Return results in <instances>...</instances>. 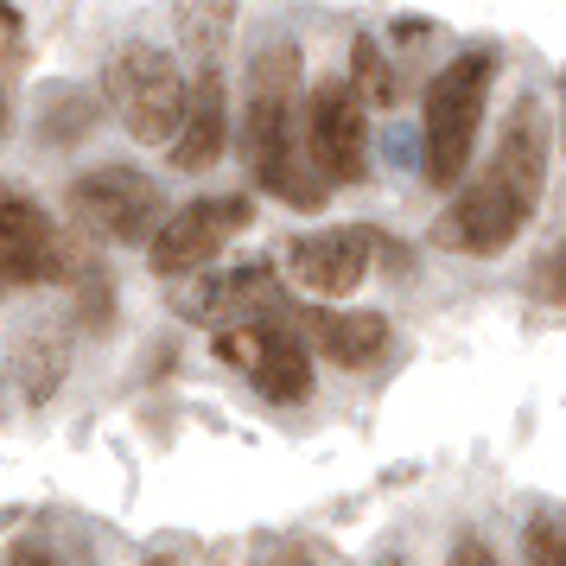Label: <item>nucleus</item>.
<instances>
[{"label": "nucleus", "instance_id": "14", "mask_svg": "<svg viewBox=\"0 0 566 566\" xmlns=\"http://www.w3.org/2000/svg\"><path fill=\"white\" fill-rule=\"evenodd\" d=\"M268 566H344V560H337L332 547H318V541H286Z\"/></svg>", "mask_w": 566, "mask_h": 566}, {"label": "nucleus", "instance_id": "7", "mask_svg": "<svg viewBox=\"0 0 566 566\" xmlns=\"http://www.w3.org/2000/svg\"><path fill=\"white\" fill-rule=\"evenodd\" d=\"M350 77H325L306 90V154L332 185L369 179V115Z\"/></svg>", "mask_w": 566, "mask_h": 566}, {"label": "nucleus", "instance_id": "8", "mask_svg": "<svg viewBox=\"0 0 566 566\" xmlns=\"http://www.w3.org/2000/svg\"><path fill=\"white\" fill-rule=\"evenodd\" d=\"M0 274H7V286H45L83 274V249L27 191H7V205H0Z\"/></svg>", "mask_w": 566, "mask_h": 566}, {"label": "nucleus", "instance_id": "13", "mask_svg": "<svg viewBox=\"0 0 566 566\" xmlns=\"http://www.w3.org/2000/svg\"><path fill=\"white\" fill-rule=\"evenodd\" d=\"M350 83H357V96L369 108L395 103V71H388V57L376 39H350Z\"/></svg>", "mask_w": 566, "mask_h": 566}, {"label": "nucleus", "instance_id": "2", "mask_svg": "<svg viewBox=\"0 0 566 566\" xmlns=\"http://www.w3.org/2000/svg\"><path fill=\"white\" fill-rule=\"evenodd\" d=\"M242 159L249 179L286 210H318L332 179L306 154V103H300V45H261L249 64V108H242Z\"/></svg>", "mask_w": 566, "mask_h": 566}, {"label": "nucleus", "instance_id": "18", "mask_svg": "<svg viewBox=\"0 0 566 566\" xmlns=\"http://www.w3.org/2000/svg\"><path fill=\"white\" fill-rule=\"evenodd\" d=\"M560 103H566V83H560ZM560 140H566V122H560Z\"/></svg>", "mask_w": 566, "mask_h": 566}, {"label": "nucleus", "instance_id": "19", "mask_svg": "<svg viewBox=\"0 0 566 566\" xmlns=\"http://www.w3.org/2000/svg\"><path fill=\"white\" fill-rule=\"evenodd\" d=\"M382 566H408V560H382Z\"/></svg>", "mask_w": 566, "mask_h": 566}, {"label": "nucleus", "instance_id": "6", "mask_svg": "<svg viewBox=\"0 0 566 566\" xmlns=\"http://www.w3.org/2000/svg\"><path fill=\"white\" fill-rule=\"evenodd\" d=\"M71 217L90 235L134 249V242H154L172 210H166V198H159V185L147 172H134V166H96V172L71 179Z\"/></svg>", "mask_w": 566, "mask_h": 566}, {"label": "nucleus", "instance_id": "9", "mask_svg": "<svg viewBox=\"0 0 566 566\" xmlns=\"http://www.w3.org/2000/svg\"><path fill=\"white\" fill-rule=\"evenodd\" d=\"M255 205L249 198H191L166 217V230L147 242V255L166 281H185V274H205L210 261L230 249L235 235L249 230Z\"/></svg>", "mask_w": 566, "mask_h": 566}, {"label": "nucleus", "instance_id": "17", "mask_svg": "<svg viewBox=\"0 0 566 566\" xmlns=\"http://www.w3.org/2000/svg\"><path fill=\"white\" fill-rule=\"evenodd\" d=\"M13 566H64V560L45 554V547H27V541H20V547H13Z\"/></svg>", "mask_w": 566, "mask_h": 566}, {"label": "nucleus", "instance_id": "10", "mask_svg": "<svg viewBox=\"0 0 566 566\" xmlns=\"http://www.w3.org/2000/svg\"><path fill=\"white\" fill-rule=\"evenodd\" d=\"M369 230H312L286 242V274L318 300H350L369 281Z\"/></svg>", "mask_w": 566, "mask_h": 566}, {"label": "nucleus", "instance_id": "16", "mask_svg": "<svg viewBox=\"0 0 566 566\" xmlns=\"http://www.w3.org/2000/svg\"><path fill=\"white\" fill-rule=\"evenodd\" d=\"M541 286H547V300H560V306H566V249L547 261V281H541Z\"/></svg>", "mask_w": 566, "mask_h": 566}, {"label": "nucleus", "instance_id": "5", "mask_svg": "<svg viewBox=\"0 0 566 566\" xmlns=\"http://www.w3.org/2000/svg\"><path fill=\"white\" fill-rule=\"evenodd\" d=\"M300 332H306L300 312L286 306V312H274V318H249V325L217 332V350H223V363H235L268 401L293 408V401L312 395V350H306Z\"/></svg>", "mask_w": 566, "mask_h": 566}, {"label": "nucleus", "instance_id": "11", "mask_svg": "<svg viewBox=\"0 0 566 566\" xmlns=\"http://www.w3.org/2000/svg\"><path fill=\"white\" fill-rule=\"evenodd\" d=\"M223 147H230V90H223L217 71H205L191 83V108H185V128L172 140V166L179 172H210L223 159Z\"/></svg>", "mask_w": 566, "mask_h": 566}, {"label": "nucleus", "instance_id": "4", "mask_svg": "<svg viewBox=\"0 0 566 566\" xmlns=\"http://www.w3.org/2000/svg\"><path fill=\"white\" fill-rule=\"evenodd\" d=\"M490 83H496V57L464 52L427 90V179L439 191H452L471 166V147H478V128H484L490 108Z\"/></svg>", "mask_w": 566, "mask_h": 566}, {"label": "nucleus", "instance_id": "3", "mask_svg": "<svg viewBox=\"0 0 566 566\" xmlns=\"http://www.w3.org/2000/svg\"><path fill=\"white\" fill-rule=\"evenodd\" d=\"M103 96L115 122L140 140V147H172L191 108V83H185L179 57L159 45H122L103 71Z\"/></svg>", "mask_w": 566, "mask_h": 566}, {"label": "nucleus", "instance_id": "15", "mask_svg": "<svg viewBox=\"0 0 566 566\" xmlns=\"http://www.w3.org/2000/svg\"><path fill=\"white\" fill-rule=\"evenodd\" d=\"M452 566H496V554L478 535H464V541H452Z\"/></svg>", "mask_w": 566, "mask_h": 566}, {"label": "nucleus", "instance_id": "12", "mask_svg": "<svg viewBox=\"0 0 566 566\" xmlns=\"http://www.w3.org/2000/svg\"><path fill=\"white\" fill-rule=\"evenodd\" d=\"M300 325H306L312 350H325L337 369H369V363L388 357V318L382 312H357V306L332 312V306H318V312H300Z\"/></svg>", "mask_w": 566, "mask_h": 566}, {"label": "nucleus", "instance_id": "1", "mask_svg": "<svg viewBox=\"0 0 566 566\" xmlns=\"http://www.w3.org/2000/svg\"><path fill=\"white\" fill-rule=\"evenodd\" d=\"M547 115H541L535 96L503 115V134L490 147L484 172L464 185L452 210L439 217V242L459 249V255H503L515 235L528 230V217L541 210V185H547Z\"/></svg>", "mask_w": 566, "mask_h": 566}]
</instances>
